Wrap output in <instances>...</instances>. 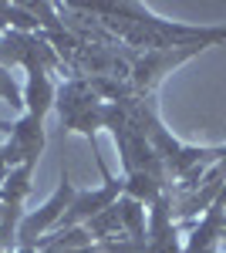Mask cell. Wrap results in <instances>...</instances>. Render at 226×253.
<instances>
[{
	"instance_id": "1",
	"label": "cell",
	"mask_w": 226,
	"mask_h": 253,
	"mask_svg": "<svg viewBox=\"0 0 226 253\" xmlns=\"http://www.w3.org/2000/svg\"><path fill=\"white\" fill-rule=\"evenodd\" d=\"M88 14L105 24L129 51L145 54V51H179V47H216L226 41L223 27H196V24H176V20L155 17L149 7L118 0V3H81Z\"/></svg>"
},
{
	"instance_id": "2",
	"label": "cell",
	"mask_w": 226,
	"mask_h": 253,
	"mask_svg": "<svg viewBox=\"0 0 226 253\" xmlns=\"http://www.w3.org/2000/svg\"><path fill=\"white\" fill-rule=\"evenodd\" d=\"M54 112L61 118L64 132H78L88 142L98 138V128H105L108 118V105L94 95L88 78H64L57 84V98H54Z\"/></svg>"
},
{
	"instance_id": "3",
	"label": "cell",
	"mask_w": 226,
	"mask_h": 253,
	"mask_svg": "<svg viewBox=\"0 0 226 253\" xmlns=\"http://www.w3.org/2000/svg\"><path fill=\"white\" fill-rule=\"evenodd\" d=\"M145 206L132 196H118L108 210L88 219L85 230L98 247H112V243H145Z\"/></svg>"
},
{
	"instance_id": "4",
	"label": "cell",
	"mask_w": 226,
	"mask_h": 253,
	"mask_svg": "<svg viewBox=\"0 0 226 253\" xmlns=\"http://www.w3.org/2000/svg\"><path fill=\"white\" fill-rule=\"evenodd\" d=\"M75 196H78V189L71 186L68 169L61 166V169H57V189H54V196L41 206L38 213H27L24 219H20V226H17V247H20V250H38V243L44 240V233L57 226V219L64 216V210L71 206Z\"/></svg>"
},
{
	"instance_id": "5",
	"label": "cell",
	"mask_w": 226,
	"mask_h": 253,
	"mask_svg": "<svg viewBox=\"0 0 226 253\" xmlns=\"http://www.w3.org/2000/svg\"><path fill=\"white\" fill-rule=\"evenodd\" d=\"M206 47H179V51H145L135 54L132 71H129V88L138 98H155L159 84L166 81V75H172L179 64H186L189 58H196Z\"/></svg>"
},
{
	"instance_id": "6",
	"label": "cell",
	"mask_w": 226,
	"mask_h": 253,
	"mask_svg": "<svg viewBox=\"0 0 226 253\" xmlns=\"http://www.w3.org/2000/svg\"><path fill=\"white\" fill-rule=\"evenodd\" d=\"M47 145V132H44V118L24 115L14 122L10 135L3 142V169H20V166H38L41 152Z\"/></svg>"
},
{
	"instance_id": "7",
	"label": "cell",
	"mask_w": 226,
	"mask_h": 253,
	"mask_svg": "<svg viewBox=\"0 0 226 253\" xmlns=\"http://www.w3.org/2000/svg\"><path fill=\"white\" fill-rule=\"evenodd\" d=\"M226 189V145L216 149V162L206 169V175L196 182V189L186 196H179V203L172 206V216L176 219H189V216L196 213H206L209 206H213V199Z\"/></svg>"
},
{
	"instance_id": "8",
	"label": "cell",
	"mask_w": 226,
	"mask_h": 253,
	"mask_svg": "<svg viewBox=\"0 0 226 253\" xmlns=\"http://www.w3.org/2000/svg\"><path fill=\"white\" fill-rule=\"evenodd\" d=\"M172 206H176V196H162L159 203L149 206V226H145L149 253H182V240H179Z\"/></svg>"
},
{
	"instance_id": "9",
	"label": "cell",
	"mask_w": 226,
	"mask_h": 253,
	"mask_svg": "<svg viewBox=\"0 0 226 253\" xmlns=\"http://www.w3.org/2000/svg\"><path fill=\"white\" fill-rule=\"evenodd\" d=\"M223 233H226V203L216 196L213 206H209L206 213L199 216V223L192 226L182 253H216V243L223 240Z\"/></svg>"
},
{
	"instance_id": "10",
	"label": "cell",
	"mask_w": 226,
	"mask_h": 253,
	"mask_svg": "<svg viewBox=\"0 0 226 253\" xmlns=\"http://www.w3.org/2000/svg\"><path fill=\"white\" fill-rule=\"evenodd\" d=\"M57 98L54 71H27V88H24V112L34 118H47Z\"/></svg>"
},
{
	"instance_id": "11",
	"label": "cell",
	"mask_w": 226,
	"mask_h": 253,
	"mask_svg": "<svg viewBox=\"0 0 226 253\" xmlns=\"http://www.w3.org/2000/svg\"><path fill=\"white\" fill-rule=\"evenodd\" d=\"M10 128H14V122H0V132L3 135H10Z\"/></svg>"
},
{
	"instance_id": "12",
	"label": "cell",
	"mask_w": 226,
	"mask_h": 253,
	"mask_svg": "<svg viewBox=\"0 0 226 253\" xmlns=\"http://www.w3.org/2000/svg\"><path fill=\"white\" fill-rule=\"evenodd\" d=\"M223 240H226V233H223Z\"/></svg>"
}]
</instances>
